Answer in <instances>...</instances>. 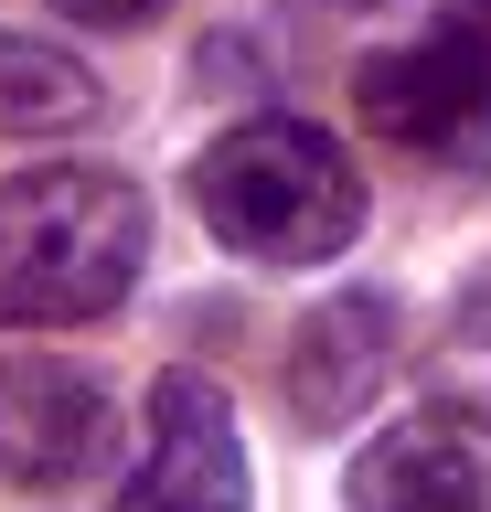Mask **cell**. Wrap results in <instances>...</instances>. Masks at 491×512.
<instances>
[{
    "instance_id": "ba28073f",
    "label": "cell",
    "mask_w": 491,
    "mask_h": 512,
    "mask_svg": "<svg viewBox=\"0 0 491 512\" xmlns=\"http://www.w3.org/2000/svg\"><path fill=\"white\" fill-rule=\"evenodd\" d=\"M86 118H97V75L65 43L0 32V139H54V128H86Z\"/></svg>"
},
{
    "instance_id": "9c48e42d",
    "label": "cell",
    "mask_w": 491,
    "mask_h": 512,
    "mask_svg": "<svg viewBox=\"0 0 491 512\" xmlns=\"http://www.w3.org/2000/svg\"><path fill=\"white\" fill-rule=\"evenodd\" d=\"M65 22H97V32H139V22H161L171 0H54Z\"/></svg>"
},
{
    "instance_id": "277c9868",
    "label": "cell",
    "mask_w": 491,
    "mask_h": 512,
    "mask_svg": "<svg viewBox=\"0 0 491 512\" xmlns=\"http://www.w3.org/2000/svg\"><path fill=\"white\" fill-rule=\"evenodd\" d=\"M118 459V395L65 352H0V480L75 491Z\"/></svg>"
},
{
    "instance_id": "8fae6325",
    "label": "cell",
    "mask_w": 491,
    "mask_h": 512,
    "mask_svg": "<svg viewBox=\"0 0 491 512\" xmlns=\"http://www.w3.org/2000/svg\"><path fill=\"white\" fill-rule=\"evenodd\" d=\"M353 11H385V0H353Z\"/></svg>"
},
{
    "instance_id": "8992f818",
    "label": "cell",
    "mask_w": 491,
    "mask_h": 512,
    "mask_svg": "<svg viewBox=\"0 0 491 512\" xmlns=\"http://www.w3.org/2000/svg\"><path fill=\"white\" fill-rule=\"evenodd\" d=\"M385 363H395V299H385V288H342V299H321V310L289 331V352H278L289 416L310 427V438L353 427V416L374 406Z\"/></svg>"
},
{
    "instance_id": "6da1fadb",
    "label": "cell",
    "mask_w": 491,
    "mask_h": 512,
    "mask_svg": "<svg viewBox=\"0 0 491 512\" xmlns=\"http://www.w3.org/2000/svg\"><path fill=\"white\" fill-rule=\"evenodd\" d=\"M150 267V203L107 160H33L0 182V331H86Z\"/></svg>"
},
{
    "instance_id": "5b68a950",
    "label": "cell",
    "mask_w": 491,
    "mask_h": 512,
    "mask_svg": "<svg viewBox=\"0 0 491 512\" xmlns=\"http://www.w3.org/2000/svg\"><path fill=\"white\" fill-rule=\"evenodd\" d=\"M118 512H246V438H235V395L193 363L150 384V438L118 491Z\"/></svg>"
},
{
    "instance_id": "3957f363",
    "label": "cell",
    "mask_w": 491,
    "mask_h": 512,
    "mask_svg": "<svg viewBox=\"0 0 491 512\" xmlns=\"http://www.w3.org/2000/svg\"><path fill=\"white\" fill-rule=\"evenodd\" d=\"M353 107L374 139L438 160V171H491V22L449 11V22L385 43V54H363Z\"/></svg>"
},
{
    "instance_id": "52a82bcc",
    "label": "cell",
    "mask_w": 491,
    "mask_h": 512,
    "mask_svg": "<svg viewBox=\"0 0 491 512\" xmlns=\"http://www.w3.org/2000/svg\"><path fill=\"white\" fill-rule=\"evenodd\" d=\"M342 512H491V459L449 416H406L363 438V459L342 470Z\"/></svg>"
},
{
    "instance_id": "30bf717a",
    "label": "cell",
    "mask_w": 491,
    "mask_h": 512,
    "mask_svg": "<svg viewBox=\"0 0 491 512\" xmlns=\"http://www.w3.org/2000/svg\"><path fill=\"white\" fill-rule=\"evenodd\" d=\"M459 11H481V22H491V0H459Z\"/></svg>"
},
{
    "instance_id": "7a4b0ae2",
    "label": "cell",
    "mask_w": 491,
    "mask_h": 512,
    "mask_svg": "<svg viewBox=\"0 0 491 512\" xmlns=\"http://www.w3.org/2000/svg\"><path fill=\"white\" fill-rule=\"evenodd\" d=\"M193 214L214 246L257 256V267H331L363 235V171L331 128L267 107L193 160Z\"/></svg>"
}]
</instances>
